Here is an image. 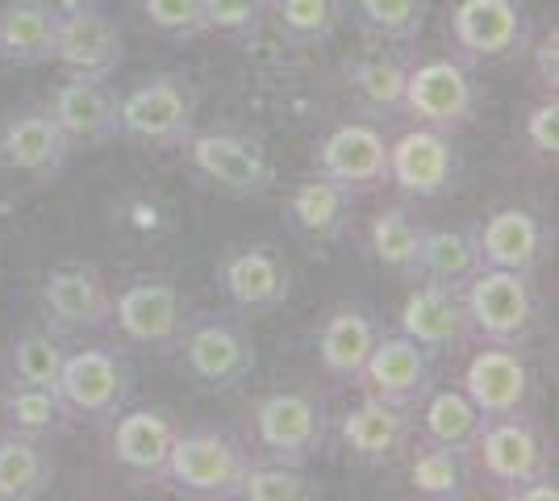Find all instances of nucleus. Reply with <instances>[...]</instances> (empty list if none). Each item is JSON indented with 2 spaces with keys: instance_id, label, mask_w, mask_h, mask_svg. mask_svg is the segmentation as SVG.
<instances>
[{
  "instance_id": "f257e3e1",
  "label": "nucleus",
  "mask_w": 559,
  "mask_h": 501,
  "mask_svg": "<svg viewBox=\"0 0 559 501\" xmlns=\"http://www.w3.org/2000/svg\"><path fill=\"white\" fill-rule=\"evenodd\" d=\"M201 96L185 72H155L139 80L126 96H117L121 139H134L155 151H176L197 134Z\"/></svg>"
},
{
  "instance_id": "f03ea898",
  "label": "nucleus",
  "mask_w": 559,
  "mask_h": 501,
  "mask_svg": "<svg viewBox=\"0 0 559 501\" xmlns=\"http://www.w3.org/2000/svg\"><path fill=\"white\" fill-rule=\"evenodd\" d=\"M251 468L247 448L226 430H180L167 455L164 480L185 498H238V480Z\"/></svg>"
},
{
  "instance_id": "7ed1b4c3",
  "label": "nucleus",
  "mask_w": 559,
  "mask_h": 501,
  "mask_svg": "<svg viewBox=\"0 0 559 501\" xmlns=\"http://www.w3.org/2000/svg\"><path fill=\"white\" fill-rule=\"evenodd\" d=\"M464 310L472 331L489 343L522 347L538 322V301L531 276L510 272V267H480L464 288Z\"/></svg>"
},
{
  "instance_id": "20e7f679",
  "label": "nucleus",
  "mask_w": 559,
  "mask_h": 501,
  "mask_svg": "<svg viewBox=\"0 0 559 501\" xmlns=\"http://www.w3.org/2000/svg\"><path fill=\"white\" fill-rule=\"evenodd\" d=\"M472 460H476V468L485 473L492 489L506 493V498H513L531 480L551 477V448L526 414L489 418L476 448H472Z\"/></svg>"
},
{
  "instance_id": "39448f33",
  "label": "nucleus",
  "mask_w": 559,
  "mask_h": 501,
  "mask_svg": "<svg viewBox=\"0 0 559 501\" xmlns=\"http://www.w3.org/2000/svg\"><path fill=\"white\" fill-rule=\"evenodd\" d=\"M176 347L185 351V368L192 372V381L210 393H230L255 372V343L247 326L234 318L192 322Z\"/></svg>"
},
{
  "instance_id": "423d86ee",
  "label": "nucleus",
  "mask_w": 559,
  "mask_h": 501,
  "mask_svg": "<svg viewBox=\"0 0 559 501\" xmlns=\"http://www.w3.org/2000/svg\"><path fill=\"white\" fill-rule=\"evenodd\" d=\"M188 164L197 167V176H205L213 189L230 192V196H267L276 189V167L267 159V151L242 134L226 130H197L185 143Z\"/></svg>"
},
{
  "instance_id": "0eeeda50",
  "label": "nucleus",
  "mask_w": 559,
  "mask_h": 501,
  "mask_svg": "<svg viewBox=\"0 0 559 501\" xmlns=\"http://www.w3.org/2000/svg\"><path fill=\"white\" fill-rule=\"evenodd\" d=\"M480 109V88L455 59H430L405 75V105L401 114L418 118L421 126H435L443 134L464 130Z\"/></svg>"
},
{
  "instance_id": "6e6552de",
  "label": "nucleus",
  "mask_w": 559,
  "mask_h": 501,
  "mask_svg": "<svg viewBox=\"0 0 559 501\" xmlns=\"http://www.w3.org/2000/svg\"><path fill=\"white\" fill-rule=\"evenodd\" d=\"M134 389L130 363L114 347H84L68 351L59 372V397L71 418H117Z\"/></svg>"
},
{
  "instance_id": "1a4fd4ad",
  "label": "nucleus",
  "mask_w": 559,
  "mask_h": 501,
  "mask_svg": "<svg viewBox=\"0 0 559 501\" xmlns=\"http://www.w3.org/2000/svg\"><path fill=\"white\" fill-rule=\"evenodd\" d=\"M451 38L472 63H501L531 47V17L522 0H460Z\"/></svg>"
},
{
  "instance_id": "9d476101",
  "label": "nucleus",
  "mask_w": 559,
  "mask_h": 501,
  "mask_svg": "<svg viewBox=\"0 0 559 501\" xmlns=\"http://www.w3.org/2000/svg\"><path fill=\"white\" fill-rule=\"evenodd\" d=\"M126 59V34L121 25L93 4H75L59 13V38H55V68L63 75H88L109 80Z\"/></svg>"
},
{
  "instance_id": "9b49d317",
  "label": "nucleus",
  "mask_w": 559,
  "mask_h": 501,
  "mask_svg": "<svg viewBox=\"0 0 559 501\" xmlns=\"http://www.w3.org/2000/svg\"><path fill=\"white\" fill-rule=\"evenodd\" d=\"M68 134L59 130V121L50 118L47 105H25L13 109L4 126H0V167L47 184L55 176H63V167L71 164Z\"/></svg>"
},
{
  "instance_id": "f8f14e48",
  "label": "nucleus",
  "mask_w": 559,
  "mask_h": 501,
  "mask_svg": "<svg viewBox=\"0 0 559 501\" xmlns=\"http://www.w3.org/2000/svg\"><path fill=\"white\" fill-rule=\"evenodd\" d=\"M114 322L130 343L151 351H176L185 334V297L164 276H139L114 297Z\"/></svg>"
},
{
  "instance_id": "ddd939ff",
  "label": "nucleus",
  "mask_w": 559,
  "mask_h": 501,
  "mask_svg": "<svg viewBox=\"0 0 559 501\" xmlns=\"http://www.w3.org/2000/svg\"><path fill=\"white\" fill-rule=\"evenodd\" d=\"M355 384L368 397H380V402L401 409H414L435 389V351H426L409 334H380Z\"/></svg>"
},
{
  "instance_id": "4468645a",
  "label": "nucleus",
  "mask_w": 559,
  "mask_h": 501,
  "mask_svg": "<svg viewBox=\"0 0 559 501\" xmlns=\"http://www.w3.org/2000/svg\"><path fill=\"white\" fill-rule=\"evenodd\" d=\"M255 434L267 460L305 468L326 439V414L313 397L293 393V389L288 393H267L255 406Z\"/></svg>"
},
{
  "instance_id": "2eb2a0df",
  "label": "nucleus",
  "mask_w": 559,
  "mask_h": 501,
  "mask_svg": "<svg viewBox=\"0 0 559 501\" xmlns=\"http://www.w3.org/2000/svg\"><path fill=\"white\" fill-rule=\"evenodd\" d=\"M460 180V151L451 134L435 126H418L389 143V184L414 196V201H435L455 189Z\"/></svg>"
},
{
  "instance_id": "dca6fc26",
  "label": "nucleus",
  "mask_w": 559,
  "mask_h": 501,
  "mask_svg": "<svg viewBox=\"0 0 559 501\" xmlns=\"http://www.w3.org/2000/svg\"><path fill=\"white\" fill-rule=\"evenodd\" d=\"M43 310L68 334H93L114 322V288L93 263L50 267L43 281Z\"/></svg>"
},
{
  "instance_id": "f3484780",
  "label": "nucleus",
  "mask_w": 559,
  "mask_h": 501,
  "mask_svg": "<svg viewBox=\"0 0 559 501\" xmlns=\"http://www.w3.org/2000/svg\"><path fill=\"white\" fill-rule=\"evenodd\" d=\"M531 384H535V377H531V363L522 356V347H506V343L480 347L464 368V393L485 418L526 414Z\"/></svg>"
},
{
  "instance_id": "a211bd4d",
  "label": "nucleus",
  "mask_w": 559,
  "mask_h": 501,
  "mask_svg": "<svg viewBox=\"0 0 559 501\" xmlns=\"http://www.w3.org/2000/svg\"><path fill=\"white\" fill-rule=\"evenodd\" d=\"M318 171L350 192L389 184V139L372 121H343L318 146Z\"/></svg>"
},
{
  "instance_id": "6ab92c4d",
  "label": "nucleus",
  "mask_w": 559,
  "mask_h": 501,
  "mask_svg": "<svg viewBox=\"0 0 559 501\" xmlns=\"http://www.w3.org/2000/svg\"><path fill=\"white\" fill-rule=\"evenodd\" d=\"M343 443L350 460L368 464V468H393L414 452V418L409 409L389 406L380 397H364L355 409L343 414Z\"/></svg>"
},
{
  "instance_id": "aec40b11",
  "label": "nucleus",
  "mask_w": 559,
  "mask_h": 501,
  "mask_svg": "<svg viewBox=\"0 0 559 501\" xmlns=\"http://www.w3.org/2000/svg\"><path fill=\"white\" fill-rule=\"evenodd\" d=\"M50 118L68 134L71 146H105L121 139L117 121V93L109 80H88V75H68L47 100Z\"/></svg>"
},
{
  "instance_id": "412c9836",
  "label": "nucleus",
  "mask_w": 559,
  "mask_h": 501,
  "mask_svg": "<svg viewBox=\"0 0 559 501\" xmlns=\"http://www.w3.org/2000/svg\"><path fill=\"white\" fill-rule=\"evenodd\" d=\"M222 288L238 310L247 313H272L288 301L293 293V272H288V260L280 255L276 247L267 242H255V247H238L226 255L222 263Z\"/></svg>"
},
{
  "instance_id": "4be33fe9",
  "label": "nucleus",
  "mask_w": 559,
  "mask_h": 501,
  "mask_svg": "<svg viewBox=\"0 0 559 501\" xmlns=\"http://www.w3.org/2000/svg\"><path fill=\"white\" fill-rule=\"evenodd\" d=\"M401 334H409L414 343H421L426 351H455L464 347L472 322L464 310V293L455 285H439V281H421L405 306L396 313Z\"/></svg>"
},
{
  "instance_id": "5701e85b",
  "label": "nucleus",
  "mask_w": 559,
  "mask_h": 501,
  "mask_svg": "<svg viewBox=\"0 0 559 501\" xmlns=\"http://www.w3.org/2000/svg\"><path fill=\"white\" fill-rule=\"evenodd\" d=\"M176 434L180 430L167 409H130V414H117L109 455L117 468H126L134 480H164Z\"/></svg>"
},
{
  "instance_id": "b1692460",
  "label": "nucleus",
  "mask_w": 559,
  "mask_h": 501,
  "mask_svg": "<svg viewBox=\"0 0 559 501\" xmlns=\"http://www.w3.org/2000/svg\"><path fill=\"white\" fill-rule=\"evenodd\" d=\"M59 4L55 0H9L0 4V63L43 68L55 59Z\"/></svg>"
},
{
  "instance_id": "393cba45",
  "label": "nucleus",
  "mask_w": 559,
  "mask_h": 501,
  "mask_svg": "<svg viewBox=\"0 0 559 501\" xmlns=\"http://www.w3.org/2000/svg\"><path fill=\"white\" fill-rule=\"evenodd\" d=\"M476 242L485 267H510L531 276L547 251V226L531 210H497L476 226Z\"/></svg>"
},
{
  "instance_id": "a878e982",
  "label": "nucleus",
  "mask_w": 559,
  "mask_h": 501,
  "mask_svg": "<svg viewBox=\"0 0 559 501\" xmlns=\"http://www.w3.org/2000/svg\"><path fill=\"white\" fill-rule=\"evenodd\" d=\"M288 222L318 242L343 239V230L350 226V210H355V192L334 184L330 176H313L288 192Z\"/></svg>"
},
{
  "instance_id": "bb28decb",
  "label": "nucleus",
  "mask_w": 559,
  "mask_h": 501,
  "mask_svg": "<svg viewBox=\"0 0 559 501\" xmlns=\"http://www.w3.org/2000/svg\"><path fill=\"white\" fill-rule=\"evenodd\" d=\"M376 338H380V326H376L372 318L364 310H334L322 322V334H318V359H322V368H326L330 377H338V381H359V372H364V363L372 356Z\"/></svg>"
},
{
  "instance_id": "cd10ccee",
  "label": "nucleus",
  "mask_w": 559,
  "mask_h": 501,
  "mask_svg": "<svg viewBox=\"0 0 559 501\" xmlns=\"http://www.w3.org/2000/svg\"><path fill=\"white\" fill-rule=\"evenodd\" d=\"M55 455L43 439L29 434H0V501H34L47 498L55 485Z\"/></svg>"
},
{
  "instance_id": "c85d7f7f",
  "label": "nucleus",
  "mask_w": 559,
  "mask_h": 501,
  "mask_svg": "<svg viewBox=\"0 0 559 501\" xmlns=\"http://www.w3.org/2000/svg\"><path fill=\"white\" fill-rule=\"evenodd\" d=\"M485 422L489 418L472 406V397H467L464 389H430L421 397V434H426V443H439V448H455V452L472 455Z\"/></svg>"
},
{
  "instance_id": "c756f323",
  "label": "nucleus",
  "mask_w": 559,
  "mask_h": 501,
  "mask_svg": "<svg viewBox=\"0 0 559 501\" xmlns=\"http://www.w3.org/2000/svg\"><path fill=\"white\" fill-rule=\"evenodd\" d=\"M480 267H485V260H480L476 230H430L426 226L414 281H439V285L464 288Z\"/></svg>"
},
{
  "instance_id": "7c9ffc66",
  "label": "nucleus",
  "mask_w": 559,
  "mask_h": 501,
  "mask_svg": "<svg viewBox=\"0 0 559 501\" xmlns=\"http://www.w3.org/2000/svg\"><path fill=\"white\" fill-rule=\"evenodd\" d=\"M405 460H409V485H414V493L435 501L467 498V485H472V455L467 452L426 443V448H414Z\"/></svg>"
},
{
  "instance_id": "2f4dec72",
  "label": "nucleus",
  "mask_w": 559,
  "mask_h": 501,
  "mask_svg": "<svg viewBox=\"0 0 559 501\" xmlns=\"http://www.w3.org/2000/svg\"><path fill=\"white\" fill-rule=\"evenodd\" d=\"M0 414H4V427L17 430V434H29V439L59 434L71 422V409L63 406L59 389H38V384H17V381L4 393Z\"/></svg>"
},
{
  "instance_id": "473e14b6",
  "label": "nucleus",
  "mask_w": 559,
  "mask_h": 501,
  "mask_svg": "<svg viewBox=\"0 0 559 501\" xmlns=\"http://www.w3.org/2000/svg\"><path fill=\"white\" fill-rule=\"evenodd\" d=\"M421 239H426V226L405 205H389L380 217H372V230H368L376 263H384L396 276H414L418 272Z\"/></svg>"
},
{
  "instance_id": "72a5a7b5",
  "label": "nucleus",
  "mask_w": 559,
  "mask_h": 501,
  "mask_svg": "<svg viewBox=\"0 0 559 501\" xmlns=\"http://www.w3.org/2000/svg\"><path fill=\"white\" fill-rule=\"evenodd\" d=\"M405 75H409V68L401 59H393V55H380V50L359 55L347 68L355 96L368 109H376V114H401V105H405Z\"/></svg>"
},
{
  "instance_id": "f704fd0d",
  "label": "nucleus",
  "mask_w": 559,
  "mask_h": 501,
  "mask_svg": "<svg viewBox=\"0 0 559 501\" xmlns=\"http://www.w3.org/2000/svg\"><path fill=\"white\" fill-rule=\"evenodd\" d=\"M267 17L293 43H326L347 17L343 0H267Z\"/></svg>"
},
{
  "instance_id": "c9c22d12",
  "label": "nucleus",
  "mask_w": 559,
  "mask_h": 501,
  "mask_svg": "<svg viewBox=\"0 0 559 501\" xmlns=\"http://www.w3.org/2000/svg\"><path fill=\"white\" fill-rule=\"evenodd\" d=\"M63 359H68V347H63L55 334L29 331V334H22V338L13 343V351H9V368H13V381H17V384L59 389Z\"/></svg>"
},
{
  "instance_id": "e433bc0d",
  "label": "nucleus",
  "mask_w": 559,
  "mask_h": 501,
  "mask_svg": "<svg viewBox=\"0 0 559 501\" xmlns=\"http://www.w3.org/2000/svg\"><path fill=\"white\" fill-rule=\"evenodd\" d=\"M238 498L242 501H309V498H318V485L305 477L297 464H280V460L255 464V460H251V468L238 480Z\"/></svg>"
},
{
  "instance_id": "4c0bfd02",
  "label": "nucleus",
  "mask_w": 559,
  "mask_h": 501,
  "mask_svg": "<svg viewBox=\"0 0 559 501\" xmlns=\"http://www.w3.org/2000/svg\"><path fill=\"white\" fill-rule=\"evenodd\" d=\"M355 9L384 43H418L426 25V0H355Z\"/></svg>"
},
{
  "instance_id": "58836bf2",
  "label": "nucleus",
  "mask_w": 559,
  "mask_h": 501,
  "mask_svg": "<svg viewBox=\"0 0 559 501\" xmlns=\"http://www.w3.org/2000/svg\"><path fill=\"white\" fill-rule=\"evenodd\" d=\"M205 34H226V38H247L267 22V0H201Z\"/></svg>"
},
{
  "instance_id": "ea45409f",
  "label": "nucleus",
  "mask_w": 559,
  "mask_h": 501,
  "mask_svg": "<svg viewBox=\"0 0 559 501\" xmlns=\"http://www.w3.org/2000/svg\"><path fill=\"white\" fill-rule=\"evenodd\" d=\"M142 17L151 29H159L164 38H197L205 34L201 17V0H142Z\"/></svg>"
},
{
  "instance_id": "a19ab883",
  "label": "nucleus",
  "mask_w": 559,
  "mask_h": 501,
  "mask_svg": "<svg viewBox=\"0 0 559 501\" xmlns=\"http://www.w3.org/2000/svg\"><path fill=\"white\" fill-rule=\"evenodd\" d=\"M522 130H526V143L535 146L538 155H556L559 151V100L556 96H543L538 105H531Z\"/></svg>"
},
{
  "instance_id": "79ce46f5",
  "label": "nucleus",
  "mask_w": 559,
  "mask_h": 501,
  "mask_svg": "<svg viewBox=\"0 0 559 501\" xmlns=\"http://www.w3.org/2000/svg\"><path fill=\"white\" fill-rule=\"evenodd\" d=\"M531 59H535V84L543 88V96H556L559 88V34L551 29L547 38H538L535 50H531Z\"/></svg>"
},
{
  "instance_id": "37998d69",
  "label": "nucleus",
  "mask_w": 559,
  "mask_h": 501,
  "mask_svg": "<svg viewBox=\"0 0 559 501\" xmlns=\"http://www.w3.org/2000/svg\"><path fill=\"white\" fill-rule=\"evenodd\" d=\"M556 498H559V489H556V480L551 477L531 480V485H522V489L513 493V501H556Z\"/></svg>"
},
{
  "instance_id": "c03bdc74",
  "label": "nucleus",
  "mask_w": 559,
  "mask_h": 501,
  "mask_svg": "<svg viewBox=\"0 0 559 501\" xmlns=\"http://www.w3.org/2000/svg\"><path fill=\"white\" fill-rule=\"evenodd\" d=\"M55 4H59V13H63V9H75V4H93V0H55Z\"/></svg>"
}]
</instances>
